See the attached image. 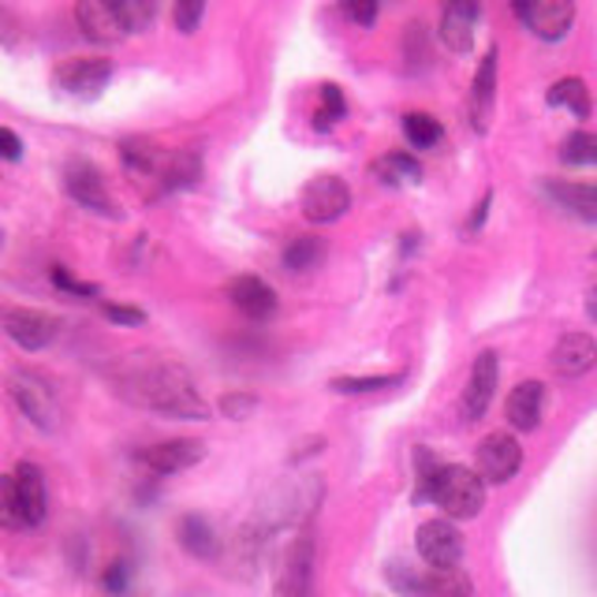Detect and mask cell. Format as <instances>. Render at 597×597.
I'll return each mask as SVG.
<instances>
[{
	"label": "cell",
	"instance_id": "cell-44",
	"mask_svg": "<svg viewBox=\"0 0 597 597\" xmlns=\"http://www.w3.org/2000/svg\"><path fill=\"white\" fill-rule=\"evenodd\" d=\"M586 314H590V322H597V287L586 295Z\"/></svg>",
	"mask_w": 597,
	"mask_h": 597
},
{
	"label": "cell",
	"instance_id": "cell-38",
	"mask_svg": "<svg viewBox=\"0 0 597 597\" xmlns=\"http://www.w3.org/2000/svg\"><path fill=\"white\" fill-rule=\"evenodd\" d=\"M49 276H53V284L57 287H64V292H71V295H98V284H82V281H75V276H71L68 270H64V265H53V273H49Z\"/></svg>",
	"mask_w": 597,
	"mask_h": 597
},
{
	"label": "cell",
	"instance_id": "cell-9",
	"mask_svg": "<svg viewBox=\"0 0 597 597\" xmlns=\"http://www.w3.org/2000/svg\"><path fill=\"white\" fill-rule=\"evenodd\" d=\"M512 12L542 41H560L575 23V4L568 0H527V4L519 0V4H512Z\"/></svg>",
	"mask_w": 597,
	"mask_h": 597
},
{
	"label": "cell",
	"instance_id": "cell-11",
	"mask_svg": "<svg viewBox=\"0 0 597 597\" xmlns=\"http://www.w3.org/2000/svg\"><path fill=\"white\" fill-rule=\"evenodd\" d=\"M112 79V60L105 57H75L57 68V87L71 98H98Z\"/></svg>",
	"mask_w": 597,
	"mask_h": 597
},
{
	"label": "cell",
	"instance_id": "cell-3",
	"mask_svg": "<svg viewBox=\"0 0 597 597\" xmlns=\"http://www.w3.org/2000/svg\"><path fill=\"white\" fill-rule=\"evenodd\" d=\"M8 396H12V404L23 411V418L30 426H38L41 434H53L60 426V399L45 377L19 370V374L8 377Z\"/></svg>",
	"mask_w": 597,
	"mask_h": 597
},
{
	"label": "cell",
	"instance_id": "cell-17",
	"mask_svg": "<svg viewBox=\"0 0 597 597\" xmlns=\"http://www.w3.org/2000/svg\"><path fill=\"white\" fill-rule=\"evenodd\" d=\"M475 23H478L475 0H452L445 12H441L437 34L452 53H470V45H475Z\"/></svg>",
	"mask_w": 597,
	"mask_h": 597
},
{
	"label": "cell",
	"instance_id": "cell-36",
	"mask_svg": "<svg viewBox=\"0 0 597 597\" xmlns=\"http://www.w3.org/2000/svg\"><path fill=\"white\" fill-rule=\"evenodd\" d=\"M254 411H259V396H251V393H229V396H221V415L224 418H251Z\"/></svg>",
	"mask_w": 597,
	"mask_h": 597
},
{
	"label": "cell",
	"instance_id": "cell-41",
	"mask_svg": "<svg viewBox=\"0 0 597 597\" xmlns=\"http://www.w3.org/2000/svg\"><path fill=\"white\" fill-rule=\"evenodd\" d=\"M344 16L355 19L358 27H370V23H377L381 8H377V0H370V4H344Z\"/></svg>",
	"mask_w": 597,
	"mask_h": 597
},
{
	"label": "cell",
	"instance_id": "cell-35",
	"mask_svg": "<svg viewBox=\"0 0 597 597\" xmlns=\"http://www.w3.org/2000/svg\"><path fill=\"white\" fill-rule=\"evenodd\" d=\"M205 16V4L202 0H180L176 8H172V23H176L180 34H194Z\"/></svg>",
	"mask_w": 597,
	"mask_h": 597
},
{
	"label": "cell",
	"instance_id": "cell-31",
	"mask_svg": "<svg viewBox=\"0 0 597 597\" xmlns=\"http://www.w3.org/2000/svg\"><path fill=\"white\" fill-rule=\"evenodd\" d=\"M120 8V19L123 27H128V34H142V30L153 27V19H158V4L153 0H117Z\"/></svg>",
	"mask_w": 597,
	"mask_h": 597
},
{
	"label": "cell",
	"instance_id": "cell-27",
	"mask_svg": "<svg viewBox=\"0 0 597 597\" xmlns=\"http://www.w3.org/2000/svg\"><path fill=\"white\" fill-rule=\"evenodd\" d=\"M549 105L568 109L575 120H586V117H590V109H594V101H590V90H586V82L568 75V79H560L557 87L549 90Z\"/></svg>",
	"mask_w": 597,
	"mask_h": 597
},
{
	"label": "cell",
	"instance_id": "cell-46",
	"mask_svg": "<svg viewBox=\"0 0 597 597\" xmlns=\"http://www.w3.org/2000/svg\"><path fill=\"white\" fill-rule=\"evenodd\" d=\"M590 262H594V265H597V251H594V254H590Z\"/></svg>",
	"mask_w": 597,
	"mask_h": 597
},
{
	"label": "cell",
	"instance_id": "cell-24",
	"mask_svg": "<svg viewBox=\"0 0 597 597\" xmlns=\"http://www.w3.org/2000/svg\"><path fill=\"white\" fill-rule=\"evenodd\" d=\"M322 259H325V240H317V235H295L281 254L284 270L292 273H311L322 265Z\"/></svg>",
	"mask_w": 597,
	"mask_h": 597
},
{
	"label": "cell",
	"instance_id": "cell-15",
	"mask_svg": "<svg viewBox=\"0 0 597 597\" xmlns=\"http://www.w3.org/2000/svg\"><path fill=\"white\" fill-rule=\"evenodd\" d=\"M229 303L251 322H265V317L276 314V292L262 276H235L229 284Z\"/></svg>",
	"mask_w": 597,
	"mask_h": 597
},
{
	"label": "cell",
	"instance_id": "cell-40",
	"mask_svg": "<svg viewBox=\"0 0 597 597\" xmlns=\"http://www.w3.org/2000/svg\"><path fill=\"white\" fill-rule=\"evenodd\" d=\"M101 311H105L109 322H117V325H142V322H146V314H142L139 306H117V303H105V306H101Z\"/></svg>",
	"mask_w": 597,
	"mask_h": 597
},
{
	"label": "cell",
	"instance_id": "cell-30",
	"mask_svg": "<svg viewBox=\"0 0 597 597\" xmlns=\"http://www.w3.org/2000/svg\"><path fill=\"white\" fill-rule=\"evenodd\" d=\"M317 98H322V105H317V112H314V128L317 131H328L336 120L347 117V101H344V94H340L336 82H325Z\"/></svg>",
	"mask_w": 597,
	"mask_h": 597
},
{
	"label": "cell",
	"instance_id": "cell-14",
	"mask_svg": "<svg viewBox=\"0 0 597 597\" xmlns=\"http://www.w3.org/2000/svg\"><path fill=\"white\" fill-rule=\"evenodd\" d=\"M75 23L82 30V38L98 41V45H112V41H120L123 34H128L117 0H79Z\"/></svg>",
	"mask_w": 597,
	"mask_h": 597
},
{
	"label": "cell",
	"instance_id": "cell-45",
	"mask_svg": "<svg viewBox=\"0 0 597 597\" xmlns=\"http://www.w3.org/2000/svg\"><path fill=\"white\" fill-rule=\"evenodd\" d=\"M0 246H4V229H0Z\"/></svg>",
	"mask_w": 597,
	"mask_h": 597
},
{
	"label": "cell",
	"instance_id": "cell-26",
	"mask_svg": "<svg viewBox=\"0 0 597 597\" xmlns=\"http://www.w3.org/2000/svg\"><path fill=\"white\" fill-rule=\"evenodd\" d=\"M120 158L128 164V172H135V176H161L164 153L146 139H128L120 146Z\"/></svg>",
	"mask_w": 597,
	"mask_h": 597
},
{
	"label": "cell",
	"instance_id": "cell-25",
	"mask_svg": "<svg viewBox=\"0 0 597 597\" xmlns=\"http://www.w3.org/2000/svg\"><path fill=\"white\" fill-rule=\"evenodd\" d=\"M370 172H374L381 183H388V188H399V183L422 180V164L411 158V153H385L381 161L370 164Z\"/></svg>",
	"mask_w": 597,
	"mask_h": 597
},
{
	"label": "cell",
	"instance_id": "cell-22",
	"mask_svg": "<svg viewBox=\"0 0 597 597\" xmlns=\"http://www.w3.org/2000/svg\"><path fill=\"white\" fill-rule=\"evenodd\" d=\"M545 191L557 199L564 210L575 213L579 221L597 224V183H564V180H549Z\"/></svg>",
	"mask_w": 597,
	"mask_h": 597
},
{
	"label": "cell",
	"instance_id": "cell-20",
	"mask_svg": "<svg viewBox=\"0 0 597 597\" xmlns=\"http://www.w3.org/2000/svg\"><path fill=\"white\" fill-rule=\"evenodd\" d=\"M497 60H500V53L497 49H489L486 60L478 64L475 87H470V120H475L478 131H486L489 112H493V98H497Z\"/></svg>",
	"mask_w": 597,
	"mask_h": 597
},
{
	"label": "cell",
	"instance_id": "cell-19",
	"mask_svg": "<svg viewBox=\"0 0 597 597\" xmlns=\"http://www.w3.org/2000/svg\"><path fill=\"white\" fill-rule=\"evenodd\" d=\"M16 489H19V512H23V527H38L45 519L49 497H45V478H41L38 463H19L16 467Z\"/></svg>",
	"mask_w": 597,
	"mask_h": 597
},
{
	"label": "cell",
	"instance_id": "cell-28",
	"mask_svg": "<svg viewBox=\"0 0 597 597\" xmlns=\"http://www.w3.org/2000/svg\"><path fill=\"white\" fill-rule=\"evenodd\" d=\"M404 135L415 150H429L437 146L441 135H445V128H441L437 117H429V112H407L404 117Z\"/></svg>",
	"mask_w": 597,
	"mask_h": 597
},
{
	"label": "cell",
	"instance_id": "cell-18",
	"mask_svg": "<svg viewBox=\"0 0 597 597\" xmlns=\"http://www.w3.org/2000/svg\"><path fill=\"white\" fill-rule=\"evenodd\" d=\"M542 411H545L542 381H523V385L512 388L508 404H504V415H508V422L519 429V434H534V429L542 426Z\"/></svg>",
	"mask_w": 597,
	"mask_h": 597
},
{
	"label": "cell",
	"instance_id": "cell-12",
	"mask_svg": "<svg viewBox=\"0 0 597 597\" xmlns=\"http://www.w3.org/2000/svg\"><path fill=\"white\" fill-rule=\"evenodd\" d=\"M497 381H500V358L497 352H482L470 366L467 388H463V415L467 422H478L489 411L493 396H497Z\"/></svg>",
	"mask_w": 597,
	"mask_h": 597
},
{
	"label": "cell",
	"instance_id": "cell-5",
	"mask_svg": "<svg viewBox=\"0 0 597 597\" xmlns=\"http://www.w3.org/2000/svg\"><path fill=\"white\" fill-rule=\"evenodd\" d=\"M64 188H68L71 199L82 205V210L101 213V217H120L117 202H112V194H109V188H105V176H101V169H98L94 161H87V158L68 161V169H64Z\"/></svg>",
	"mask_w": 597,
	"mask_h": 597
},
{
	"label": "cell",
	"instance_id": "cell-34",
	"mask_svg": "<svg viewBox=\"0 0 597 597\" xmlns=\"http://www.w3.org/2000/svg\"><path fill=\"white\" fill-rule=\"evenodd\" d=\"M0 527H8V530L23 527V512H19L16 475H0Z\"/></svg>",
	"mask_w": 597,
	"mask_h": 597
},
{
	"label": "cell",
	"instance_id": "cell-42",
	"mask_svg": "<svg viewBox=\"0 0 597 597\" xmlns=\"http://www.w3.org/2000/svg\"><path fill=\"white\" fill-rule=\"evenodd\" d=\"M0 158H4V161L23 158V139H19L12 128H0Z\"/></svg>",
	"mask_w": 597,
	"mask_h": 597
},
{
	"label": "cell",
	"instance_id": "cell-4",
	"mask_svg": "<svg viewBox=\"0 0 597 597\" xmlns=\"http://www.w3.org/2000/svg\"><path fill=\"white\" fill-rule=\"evenodd\" d=\"M0 328L23 352H45L60 336V317L45 311H30V306H8V311H0Z\"/></svg>",
	"mask_w": 597,
	"mask_h": 597
},
{
	"label": "cell",
	"instance_id": "cell-16",
	"mask_svg": "<svg viewBox=\"0 0 597 597\" xmlns=\"http://www.w3.org/2000/svg\"><path fill=\"white\" fill-rule=\"evenodd\" d=\"M553 370L560 377H583L597 366V340L590 333H568L553 347Z\"/></svg>",
	"mask_w": 597,
	"mask_h": 597
},
{
	"label": "cell",
	"instance_id": "cell-33",
	"mask_svg": "<svg viewBox=\"0 0 597 597\" xmlns=\"http://www.w3.org/2000/svg\"><path fill=\"white\" fill-rule=\"evenodd\" d=\"M404 60L411 71H422L429 68V34L422 23H411L407 34H404Z\"/></svg>",
	"mask_w": 597,
	"mask_h": 597
},
{
	"label": "cell",
	"instance_id": "cell-6",
	"mask_svg": "<svg viewBox=\"0 0 597 597\" xmlns=\"http://www.w3.org/2000/svg\"><path fill=\"white\" fill-rule=\"evenodd\" d=\"M303 217L314 224H336L352 210V188L340 176H317L303 188Z\"/></svg>",
	"mask_w": 597,
	"mask_h": 597
},
{
	"label": "cell",
	"instance_id": "cell-13",
	"mask_svg": "<svg viewBox=\"0 0 597 597\" xmlns=\"http://www.w3.org/2000/svg\"><path fill=\"white\" fill-rule=\"evenodd\" d=\"M205 456V445L194 437H172V441H158V445L142 448L139 452V463L150 467L153 475H176V470H188L194 467Z\"/></svg>",
	"mask_w": 597,
	"mask_h": 597
},
{
	"label": "cell",
	"instance_id": "cell-29",
	"mask_svg": "<svg viewBox=\"0 0 597 597\" xmlns=\"http://www.w3.org/2000/svg\"><path fill=\"white\" fill-rule=\"evenodd\" d=\"M560 161L575 164V169H583V164H597V135L594 131H571V135L560 142Z\"/></svg>",
	"mask_w": 597,
	"mask_h": 597
},
{
	"label": "cell",
	"instance_id": "cell-43",
	"mask_svg": "<svg viewBox=\"0 0 597 597\" xmlns=\"http://www.w3.org/2000/svg\"><path fill=\"white\" fill-rule=\"evenodd\" d=\"M486 213H489V194H486V199H482V202H478V210H475V217H470V229H478V224H482V221H486Z\"/></svg>",
	"mask_w": 597,
	"mask_h": 597
},
{
	"label": "cell",
	"instance_id": "cell-8",
	"mask_svg": "<svg viewBox=\"0 0 597 597\" xmlns=\"http://www.w3.org/2000/svg\"><path fill=\"white\" fill-rule=\"evenodd\" d=\"M478 478L482 482H493V486H504L519 475L523 467V448L519 441L512 434H489L486 441L478 445Z\"/></svg>",
	"mask_w": 597,
	"mask_h": 597
},
{
	"label": "cell",
	"instance_id": "cell-37",
	"mask_svg": "<svg viewBox=\"0 0 597 597\" xmlns=\"http://www.w3.org/2000/svg\"><path fill=\"white\" fill-rule=\"evenodd\" d=\"M128 583H131V568H128V560H112L105 575H101V586L112 594V597H120L123 590H128Z\"/></svg>",
	"mask_w": 597,
	"mask_h": 597
},
{
	"label": "cell",
	"instance_id": "cell-23",
	"mask_svg": "<svg viewBox=\"0 0 597 597\" xmlns=\"http://www.w3.org/2000/svg\"><path fill=\"white\" fill-rule=\"evenodd\" d=\"M202 176V161L199 153L191 150H180V153H169L161 164V191H183V188H194Z\"/></svg>",
	"mask_w": 597,
	"mask_h": 597
},
{
	"label": "cell",
	"instance_id": "cell-21",
	"mask_svg": "<svg viewBox=\"0 0 597 597\" xmlns=\"http://www.w3.org/2000/svg\"><path fill=\"white\" fill-rule=\"evenodd\" d=\"M176 538L194 560H213L221 553V538L205 516H183L180 527H176Z\"/></svg>",
	"mask_w": 597,
	"mask_h": 597
},
{
	"label": "cell",
	"instance_id": "cell-1",
	"mask_svg": "<svg viewBox=\"0 0 597 597\" xmlns=\"http://www.w3.org/2000/svg\"><path fill=\"white\" fill-rule=\"evenodd\" d=\"M117 393L131 404L158 411L164 418H210V404L199 393L194 377L176 363H139L117 377Z\"/></svg>",
	"mask_w": 597,
	"mask_h": 597
},
{
	"label": "cell",
	"instance_id": "cell-32",
	"mask_svg": "<svg viewBox=\"0 0 597 597\" xmlns=\"http://www.w3.org/2000/svg\"><path fill=\"white\" fill-rule=\"evenodd\" d=\"M404 374H377V377H336L333 393L358 396V393H381V388H396Z\"/></svg>",
	"mask_w": 597,
	"mask_h": 597
},
{
	"label": "cell",
	"instance_id": "cell-10",
	"mask_svg": "<svg viewBox=\"0 0 597 597\" xmlns=\"http://www.w3.org/2000/svg\"><path fill=\"white\" fill-rule=\"evenodd\" d=\"M281 597H314V530L303 527L295 542L287 545L284 571H281Z\"/></svg>",
	"mask_w": 597,
	"mask_h": 597
},
{
	"label": "cell",
	"instance_id": "cell-2",
	"mask_svg": "<svg viewBox=\"0 0 597 597\" xmlns=\"http://www.w3.org/2000/svg\"><path fill=\"white\" fill-rule=\"evenodd\" d=\"M422 482H426V497L437 500V508H445L448 519H475L486 508V482L470 467L448 463V467L429 470Z\"/></svg>",
	"mask_w": 597,
	"mask_h": 597
},
{
	"label": "cell",
	"instance_id": "cell-7",
	"mask_svg": "<svg viewBox=\"0 0 597 597\" xmlns=\"http://www.w3.org/2000/svg\"><path fill=\"white\" fill-rule=\"evenodd\" d=\"M415 545H418V557L437 571L459 568V560H463V534L452 527L448 519L422 523L418 534H415Z\"/></svg>",
	"mask_w": 597,
	"mask_h": 597
},
{
	"label": "cell",
	"instance_id": "cell-39",
	"mask_svg": "<svg viewBox=\"0 0 597 597\" xmlns=\"http://www.w3.org/2000/svg\"><path fill=\"white\" fill-rule=\"evenodd\" d=\"M19 38H23V23L8 12V8H0V45L4 49H16Z\"/></svg>",
	"mask_w": 597,
	"mask_h": 597
}]
</instances>
